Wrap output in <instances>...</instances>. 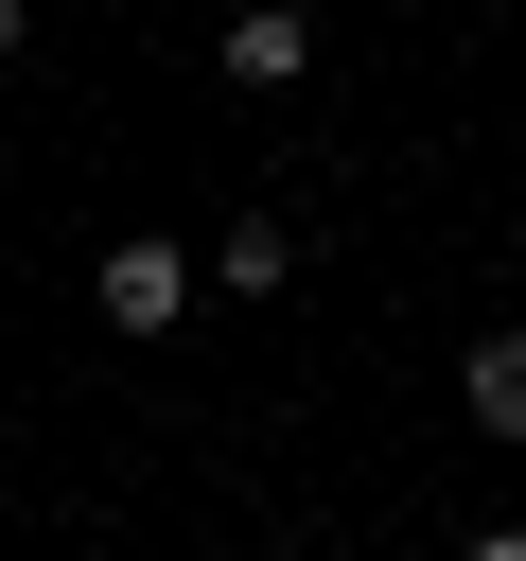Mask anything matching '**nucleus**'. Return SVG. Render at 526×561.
<instances>
[{
  "instance_id": "obj_1",
  "label": "nucleus",
  "mask_w": 526,
  "mask_h": 561,
  "mask_svg": "<svg viewBox=\"0 0 526 561\" xmlns=\"http://www.w3.org/2000/svg\"><path fill=\"white\" fill-rule=\"evenodd\" d=\"M88 298H105V333H175V316H193V263H175V245H105Z\"/></svg>"
},
{
  "instance_id": "obj_4",
  "label": "nucleus",
  "mask_w": 526,
  "mask_h": 561,
  "mask_svg": "<svg viewBox=\"0 0 526 561\" xmlns=\"http://www.w3.org/2000/svg\"><path fill=\"white\" fill-rule=\"evenodd\" d=\"M281 263H298V228H281V210H245V228H228V245H210V280H245V298H263V280H281Z\"/></svg>"
},
{
  "instance_id": "obj_3",
  "label": "nucleus",
  "mask_w": 526,
  "mask_h": 561,
  "mask_svg": "<svg viewBox=\"0 0 526 561\" xmlns=\"http://www.w3.org/2000/svg\"><path fill=\"white\" fill-rule=\"evenodd\" d=\"M456 403H473L491 438H526V333H473V368H456Z\"/></svg>"
},
{
  "instance_id": "obj_5",
  "label": "nucleus",
  "mask_w": 526,
  "mask_h": 561,
  "mask_svg": "<svg viewBox=\"0 0 526 561\" xmlns=\"http://www.w3.org/2000/svg\"><path fill=\"white\" fill-rule=\"evenodd\" d=\"M456 561H526V526H473V543H456Z\"/></svg>"
},
{
  "instance_id": "obj_6",
  "label": "nucleus",
  "mask_w": 526,
  "mask_h": 561,
  "mask_svg": "<svg viewBox=\"0 0 526 561\" xmlns=\"http://www.w3.org/2000/svg\"><path fill=\"white\" fill-rule=\"evenodd\" d=\"M18 18H35V0H0V53H18Z\"/></svg>"
},
{
  "instance_id": "obj_2",
  "label": "nucleus",
  "mask_w": 526,
  "mask_h": 561,
  "mask_svg": "<svg viewBox=\"0 0 526 561\" xmlns=\"http://www.w3.org/2000/svg\"><path fill=\"white\" fill-rule=\"evenodd\" d=\"M228 70H245V88H298V70H316V18L245 0V18H228Z\"/></svg>"
}]
</instances>
